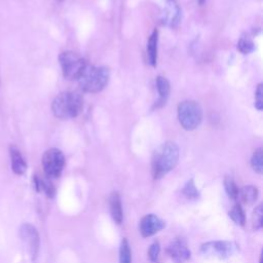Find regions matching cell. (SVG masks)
Instances as JSON below:
<instances>
[{
	"mask_svg": "<svg viewBox=\"0 0 263 263\" xmlns=\"http://www.w3.org/2000/svg\"><path fill=\"white\" fill-rule=\"evenodd\" d=\"M83 108V99L78 92L64 91L58 95L52 104L51 110L55 117L69 119L77 117Z\"/></svg>",
	"mask_w": 263,
	"mask_h": 263,
	"instance_id": "cell-2",
	"label": "cell"
},
{
	"mask_svg": "<svg viewBox=\"0 0 263 263\" xmlns=\"http://www.w3.org/2000/svg\"><path fill=\"white\" fill-rule=\"evenodd\" d=\"M42 166L48 178H58L65 166V156L57 148L46 150L42 156Z\"/></svg>",
	"mask_w": 263,
	"mask_h": 263,
	"instance_id": "cell-7",
	"label": "cell"
},
{
	"mask_svg": "<svg viewBox=\"0 0 263 263\" xmlns=\"http://www.w3.org/2000/svg\"><path fill=\"white\" fill-rule=\"evenodd\" d=\"M238 251V246L233 241L227 240H215L202 243L200 252L208 257H214L218 259H225L231 257Z\"/></svg>",
	"mask_w": 263,
	"mask_h": 263,
	"instance_id": "cell-6",
	"label": "cell"
},
{
	"mask_svg": "<svg viewBox=\"0 0 263 263\" xmlns=\"http://www.w3.org/2000/svg\"><path fill=\"white\" fill-rule=\"evenodd\" d=\"M110 73L106 67H96L86 64L77 80L83 91L96 93L107 85Z\"/></svg>",
	"mask_w": 263,
	"mask_h": 263,
	"instance_id": "cell-3",
	"label": "cell"
},
{
	"mask_svg": "<svg viewBox=\"0 0 263 263\" xmlns=\"http://www.w3.org/2000/svg\"><path fill=\"white\" fill-rule=\"evenodd\" d=\"M156 87H157L159 98L155 104V107L159 108V107H162L166 103V100H167V98L170 96V91H171V85H170L168 80L165 77L158 76L156 78Z\"/></svg>",
	"mask_w": 263,
	"mask_h": 263,
	"instance_id": "cell-14",
	"label": "cell"
},
{
	"mask_svg": "<svg viewBox=\"0 0 263 263\" xmlns=\"http://www.w3.org/2000/svg\"><path fill=\"white\" fill-rule=\"evenodd\" d=\"M109 208H110V213H111V216H112L113 220L117 224H120L122 222L123 214H122L121 198H120V195L117 191H114L110 194V196H109Z\"/></svg>",
	"mask_w": 263,
	"mask_h": 263,
	"instance_id": "cell-13",
	"label": "cell"
},
{
	"mask_svg": "<svg viewBox=\"0 0 263 263\" xmlns=\"http://www.w3.org/2000/svg\"><path fill=\"white\" fill-rule=\"evenodd\" d=\"M11 170L16 175H23L27 171V163L24 159L21 151L15 146H10L9 148Z\"/></svg>",
	"mask_w": 263,
	"mask_h": 263,
	"instance_id": "cell-12",
	"label": "cell"
},
{
	"mask_svg": "<svg viewBox=\"0 0 263 263\" xmlns=\"http://www.w3.org/2000/svg\"><path fill=\"white\" fill-rule=\"evenodd\" d=\"M166 253L175 263H184L190 258V250L183 239L172 241L166 249Z\"/></svg>",
	"mask_w": 263,
	"mask_h": 263,
	"instance_id": "cell-10",
	"label": "cell"
},
{
	"mask_svg": "<svg viewBox=\"0 0 263 263\" xmlns=\"http://www.w3.org/2000/svg\"><path fill=\"white\" fill-rule=\"evenodd\" d=\"M164 226L165 223L163 220H161L156 215L148 214L141 219L139 224V230L143 237H149L162 230Z\"/></svg>",
	"mask_w": 263,
	"mask_h": 263,
	"instance_id": "cell-9",
	"label": "cell"
},
{
	"mask_svg": "<svg viewBox=\"0 0 263 263\" xmlns=\"http://www.w3.org/2000/svg\"><path fill=\"white\" fill-rule=\"evenodd\" d=\"M229 217L232 219V221L235 224L239 226H243L246 224L245 212L239 203H236L232 206V209L229 211Z\"/></svg>",
	"mask_w": 263,
	"mask_h": 263,
	"instance_id": "cell-18",
	"label": "cell"
},
{
	"mask_svg": "<svg viewBox=\"0 0 263 263\" xmlns=\"http://www.w3.org/2000/svg\"><path fill=\"white\" fill-rule=\"evenodd\" d=\"M179 160V148L174 142L161 144L152 156V175L154 179H160L177 165Z\"/></svg>",
	"mask_w": 263,
	"mask_h": 263,
	"instance_id": "cell-1",
	"label": "cell"
},
{
	"mask_svg": "<svg viewBox=\"0 0 263 263\" xmlns=\"http://www.w3.org/2000/svg\"><path fill=\"white\" fill-rule=\"evenodd\" d=\"M258 198V189L255 186L248 185L242 187L238 190L237 198L239 199L240 203H243L246 205H252L255 203V201Z\"/></svg>",
	"mask_w": 263,
	"mask_h": 263,
	"instance_id": "cell-15",
	"label": "cell"
},
{
	"mask_svg": "<svg viewBox=\"0 0 263 263\" xmlns=\"http://www.w3.org/2000/svg\"><path fill=\"white\" fill-rule=\"evenodd\" d=\"M182 192H183V194H184L187 198H189V199H196V198H198V196H199L198 190H197V188H196V186H195L193 180H189V181L185 184V186L183 187Z\"/></svg>",
	"mask_w": 263,
	"mask_h": 263,
	"instance_id": "cell-23",
	"label": "cell"
},
{
	"mask_svg": "<svg viewBox=\"0 0 263 263\" xmlns=\"http://www.w3.org/2000/svg\"><path fill=\"white\" fill-rule=\"evenodd\" d=\"M255 106L258 110H262V108H263V85H262V83H259L257 86V89H256Z\"/></svg>",
	"mask_w": 263,
	"mask_h": 263,
	"instance_id": "cell-26",
	"label": "cell"
},
{
	"mask_svg": "<svg viewBox=\"0 0 263 263\" xmlns=\"http://www.w3.org/2000/svg\"><path fill=\"white\" fill-rule=\"evenodd\" d=\"M263 224V206L259 204L253 212L252 215V225L255 230H259L262 228Z\"/></svg>",
	"mask_w": 263,
	"mask_h": 263,
	"instance_id": "cell-22",
	"label": "cell"
},
{
	"mask_svg": "<svg viewBox=\"0 0 263 263\" xmlns=\"http://www.w3.org/2000/svg\"><path fill=\"white\" fill-rule=\"evenodd\" d=\"M119 263H132V251L125 237L122 238L119 248Z\"/></svg>",
	"mask_w": 263,
	"mask_h": 263,
	"instance_id": "cell-19",
	"label": "cell"
},
{
	"mask_svg": "<svg viewBox=\"0 0 263 263\" xmlns=\"http://www.w3.org/2000/svg\"><path fill=\"white\" fill-rule=\"evenodd\" d=\"M157 42H158V31L155 29L150 35L147 42V57L151 66L156 65L157 61Z\"/></svg>",
	"mask_w": 263,
	"mask_h": 263,
	"instance_id": "cell-16",
	"label": "cell"
},
{
	"mask_svg": "<svg viewBox=\"0 0 263 263\" xmlns=\"http://www.w3.org/2000/svg\"><path fill=\"white\" fill-rule=\"evenodd\" d=\"M159 253H160V246L158 241H154L149 250H148V257L149 260L151 261V263H157L158 261V257H159Z\"/></svg>",
	"mask_w": 263,
	"mask_h": 263,
	"instance_id": "cell-25",
	"label": "cell"
},
{
	"mask_svg": "<svg viewBox=\"0 0 263 263\" xmlns=\"http://www.w3.org/2000/svg\"><path fill=\"white\" fill-rule=\"evenodd\" d=\"M251 165L253 167V170L258 173V174H262L263 171V153H262V149L259 148L257 149L251 158Z\"/></svg>",
	"mask_w": 263,
	"mask_h": 263,
	"instance_id": "cell-20",
	"label": "cell"
},
{
	"mask_svg": "<svg viewBox=\"0 0 263 263\" xmlns=\"http://www.w3.org/2000/svg\"><path fill=\"white\" fill-rule=\"evenodd\" d=\"M224 187L226 190V193L231 199H236L238 194V187L236 186L234 180L231 177H225L224 179Z\"/></svg>",
	"mask_w": 263,
	"mask_h": 263,
	"instance_id": "cell-21",
	"label": "cell"
},
{
	"mask_svg": "<svg viewBox=\"0 0 263 263\" xmlns=\"http://www.w3.org/2000/svg\"><path fill=\"white\" fill-rule=\"evenodd\" d=\"M181 10L176 0H166V7L163 12V23L170 27H176L180 22Z\"/></svg>",
	"mask_w": 263,
	"mask_h": 263,
	"instance_id": "cell-11",
	"label": "cell"
},
{
	"mask_svg": "<svg viewBox=\"0 0 263 263\" xmlns=\"http://www.w3.org/2000/svg\"><path fill=\"white\" fill-rule=\"evenodd\" d=\"M237 49L243 53L247 54L249 52H251L254 49V43L252 42V40H250L249 38H240L239 41L237 42Z\"/></svg>",
	"mask_w": 263,
	"mask_h": 263,
	"instance_id": "cell-24",
	"label": "cell"
},
{
	"mask_svg": "<svg viewBox=\"0 0 263 263\" xmlns=\"http://www.w3.org/2000/svg\"><path fill=\"white\" fill-rule=\"evenodd\" d=\"M178 118L183 128L195 129L202 120V109L195 101H183L178 106Z\"/></svg>",
	"mask_w": 263,
	"mask_h": 263,
	"instance_id": "cell-4",
	"label": "cell"
},
{
	"mask_svg": "<svg viewBox=\"0 0 263 263\" xmlns=\"http://www.w3.org/2000/svg\"><path fill=\"white\" fill-rule=\"evenodd\" d=\"M34 184H35V188L37 191H44V193L51 197L54 194V187L53 185L48 181V180H44V179H40L38 176H34Z\"/></svg>",
	"mask_w": 263,
	"mask_h": 263,
	"instance_id": "cell-17",
	"label": "cell"
},
{
	"mask_svg": "<svg viewBox=\"0 0 263 263\" xmlns=\"http://www.w3.org/2000/svg\"><path fill=\"white\" fill-rule=\"evenodd\" d=\"M20 236L25 243L32 260H35L38 256L40 246V239L37 229L33 225L25 223L20 228Z\"/></svg>",
	"mask_w": 263,
	"mask_h": 263,
	"instance_id": "cell-8",
	"label": "cell"
},
{
	"mask_svg": "<svg viewBox=\"0 0 263 263\" xmlns=\"http://www.w3.org/2000/svg\"><path fill=\"white\" fill-rule=\"evenodd\" d=\"M59 61L64 77L69 80L77 79L86 65L80 55L69 50L63 51L59 55Z\"/></svg>",
	"mask_w": 263,
	"mask_h": 263,
	"instance_id": "cell-5",
	"label": "cell"
}]
</instances>
